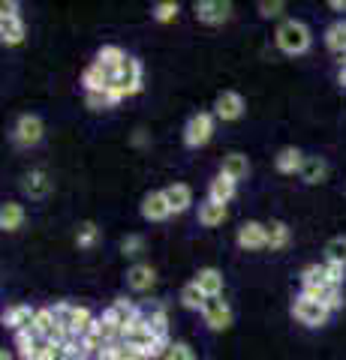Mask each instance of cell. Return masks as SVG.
<instances>
[{"label": "cell", "instance_id": "6da1fadb", "mask_svg": "<svg viewBox=\"0 0 346 360\" xmlns=\"http://www.w3.org/2000/svg\"><path fill=\"white\" fill-rule=\"evenodd\" d=\"M274 39H277V49H280L283 54H292V58L295 54H304L310 49V30H307L304 21H298V18L280 21Z\"/></svg>", "mask_w": 346, "mask_h": 360}, {"label": "cell", "instance_id": "ac0fdd59", "mask_svg": "<svg viewBox=\"0 0 346 360\" xmlns=\"http://www.w3.org/2000/svg\"><path fill=\"white\" fill-rule=\"evenodd\" d=\"M154 283H157V274H154L151 264H132L127 270V285L132 291H151Z\"/></svg>", "mask_w": 346, "mask_h": 360}, {"label": "cell", "instance_id": "d6a6232c", "mask_svg": "<svg viewBox=\"0 0 346 360\" xmlns=\"http://www.w3.org/2000/svg\"><path fill=\"white\" fill-rule=\"evenodd\" d=\"M151 15H154V21H172L175 15H178V4L175 0H160V4H154V9H151Z\"/></svg>", "mask_w": 346, "mask_h": 360}, {"label": "cell", "instance_id": "3957f363", "mask_svg": "<svg viewBox=\"0 0 346 360\" xmlns=\"http://www.w3.org/2000/svg\"><path fill=\"white\" fill-rule=\"evenodd\" d=\"M292 315L304 324V328H322V324H328V315L331 309L326 307V303H319L314 297H304V295H298L295 303H292Z\"/></svg>", "mask_w": 346, "mask_h": 360}, {"label": "cell", "instance_id": "603a6c76", "mask_svg": "<svg viewBox=\"0 0 346 360\" xmlns=\"http://www.w3.org/2000/svg\"><path fill=\"white\" fill-rule=\"evenodd\" d=\"M223 219H226V205H220V201H211V198H205L202 205H199V222H202L205 229L223 225Z\"/></svg>", "mask_w": 346, "mask_h": 360}, {"label": "cell", "instance_id": "8d00e7d4", "mask_svg": "<svg viewBox=\"0 0 346 360\" xmlns=\"http://www.w3.org/2000/svg\"><path fill=\"white\" fill-rule=\"evenodd\" d=\"M144 250V238H142V234H127V238L124 240H121V252H124V255H139Z\"/></svg>", "mask_w": 346, "mask_h": 360}, {"label": "cell", "instance_id": "ba28073f", "mask_svg": "<svg viewBox=\"0 0 346 360\" xmlns=\"http://www.w3.org/2000/svg\"><path fill=\"white\" fill-rule=\"evenodd\" d=\"M42 120L37 115H21L16 120V129H13V139L18 148H33V144H39L42 141Z\"/></svg>", "mask_w": 346, "mask_h": 360}, {"label": "cell", "instance_id": "9a60e30c", "mask_svg": "<svg viewBox=\"0 0 346 360\" xmlns=\"http://www.w3.org/2000/svg\"><path fill=\"white\" fill-rule=\"evenodd\" d=\"M144 312V321H148V328H151V333L157 336L160 342H166V345H172L169 342V315H166V309L160 307V303H154V307H148V309H142Z\"/></svg>", "mask_w": 346, "mask_h": 360}, {"label": "cell", "instance_id": "4316f807", "mask_svg": "<svg viewBox=\"0 0 346 360\" xmlns=\"http://www.w3.org/2000/svg\"><path fill=\"white\" fill-rule=\"evenodd\" d=\"M326 177H328V162L322 156H307L304 168H301V180L304 184H322Z\"/></svg>", "mask_w": 346, "mask_h": 360}, {"label": "cell", "instance_id": "1f68e13d", "mask_svg": "<svg viewBox=\"0 0 346 360\" xmlns=\"http://www.w3.org/2000/svg\"><path fill=\"white\" fill-rule=\"evenodd\" d=\"M97 238H99L97 222H82L79 225V234H75V243H79L82 250H91V246L97 243Z\"/></svg>", "mask_w": 346, "mask_h": 360}, {"label": "cell", "instance_id": "f546056e", "mask_svg": "<svg viewBox=\"0 0 346 360\" xmlns=\"http://www.w3.org/2000/svg\"><path fill=\"white\" fill-rule=\"evenodd\" d=\"M289 243V225L280 219H271L268 222V250H283Z\"/></svg>", "mask_w": 346, "mask_h": 360}, {"label": "cell", "instance_id": "60d3db41", "mask_svg": "<svg viewBox=\"0 0 346 360\" xmlns=\"http://www.w3.org/2000/svg\"><path fill=\"white\" fill-rule=\"evenodd\" d=\"M144 141H148V135H144V129H136V135H132V144H139V148H142Z\"/></svg>", "mask_w": 346, "mask_h": 360}, {"label": "cell", "instance_id": "83f0119b", "mask_svg": "<svg viewBox=\"0 0 346 360\" xmlns=\"http://www.w3.org/2000/svg\"><path fill=\"white\" fill-rule=\"evenodd\" d=\"M223 174H229L232 180H244L250 174V162L244 153H229L223 156Z\"/></svg>", "mask_w": 346, "mask_h": 360}, {"label": "cell", "instance_id": "4fadbf2b", "mask_svg": "<svg viewBox=\"0 0 346 360\" xmlns=\"http://www.w3.org/2000/svg\"><path fill=\"white\" fill-rule=\"evenodd\" d=\"M214 115L220 120H238L244 115V96L235 94V90H223L214 103Z\"/></svg>", "mask_w": 346, "mask_h": 360}, {"label": "cell", "instance_id": "277c9868", "mask_svg": "<svg viewBox=\"0 0 346 360\" xmlns=\"http://www.w3.org/2000/svg\"><path fill=\"white\" fill-rule=\"evenodd\" d=\"M118 75H121V66L94 60V63L82 72V84H85V90H115Z\"/></svg>", "mask_w": 346, "mask_h": 360}, {"label": "cell", "instance_id": "d6986e66", "mask_svg": "<svg viewBox=\"0 0 346 360\" xmlns=\"http://www.w3.org/2000/svg\"><path fill=\"white\" fill-rule=\"evenodd\" d=\"M193 283L202 288L208 297H223V274H220L217 267H202V270L196 274Z\"/></svg>", "mask_w": 346, "mask_h": 360}, {"label": "cell", "instance_id": "52a82bcc", "mask_svg": "<svg viewBox=\"0 0 346 360\" xmlns=\"http://www.w3.org/2000/svg\"><path fill=\"white\" fill-rule=\"evenodd\" d=\"M193 13L202 25H223L232 18V4L229 0H196Z\"/></svg>", "mask_w": 346, "mask_h": 360}, {"label": "cell", "instance_id": "836d02e7", "mask_svg": "<svg viewBox=\"0 0 346 360\" xmlns=\"http://www.w3.org/2000/svg\"><path fill=\"white\" fill-rule=\"evenodd\" d=\"M124 49H118V45H103V49L97 51V58L94 60H103V63H111V66H121L124 63Z\"/></svg>", "mask_w": 346, "mask_h": 360}, {"label": "cell", "instance_id": "b9f144b4", "mask_svg": "<svg viewBox=\"0 0 346 360\" xmlns=\"http://www.w3.org/2000/svg\"><path fill=\"white\" fill-rule=\"evenodd\" d=\"M0 360H13V354H9L6 348H4V352H0Z\"/></svg>", "mask_w": 346, "mask_h": 360}, {"label": "cell", "instance_id": "5b68a950", "mask_svg": "<svg viewBox=\"0 0 346 360\" xmlns=\"http://www.w3.org/2000/svg\"><path fill=\"white\" fill-rule=\"evenodd\" d=\"M211 135H214V115L211 111H199L187 120L184 127V144L187 148H205L211 141Z\"/></svg>", "mask_w": 346, "mask_h": 360}, {"label": "cell", "instance_id": "8fae6325", "mask_svg": "<svg viewBox=\"0 0 346 360\" xmlns=\"http://www.w3.org/2000/svg\"><path fill=\"white\" fill-rule=\"evenodd\" d=\"M238 246H241V250H247V252L265 250V246H268V225L253 222V219L244 222L238 229Z\"/></svg>", "mask_w": 346, "mask_h": 360}, {"label": "cell", "instance_id": "484cf974", "mask_svg": "<svg viewBox=\"0 0 346 360\" xmlns=\"http://www.w3.org/2000/svg\"><path fill=\"white\" fill-rule=\"evenodd\" d=\"M21 225H25V207L16 205V201H6V205L0 207V229L4 231H18Z\"/></svg>", "mask_w": 346, "mask_h": 360}, {"label": "cell", "instance_id": "d590c367", "mask_svg": "<svg viewBox=\"0 0 346 360\" xmlns=\"http://www.w3.org/2000/svg\"><path fill=\"white\" fill-rule=\"evenodd\" d=\"M163 360H196V357H193V348H190L187 342L178 340V342H172V345H169V352H166V357H163Z\"/></svg>", "mask_w": 346, "mask_h": 360}, {"label": "cell", "instance_id": "ab89813d", "mask_svg": "<svg viewBox=\"0 0 346 360\" xmlns=\"http://www.w3.org/2000/svg\"><path fill=\"white\" fill-rule=\"evenodd\" d=\"M328 6L334 13H346V0H328Z\"/></svg>", "mask_w": 346, "mask_h": 360}, {"label": "cell", "instance_id": "8992f818", "mask_svg": "<svg viewBox=\"0 0 346 360\" xmlns=\"http://www.w3.org/2000/svg\"><path fill=\"white\" fill-rule=\"evenodd\" d=\"M142 90V63L136 58H124V63H121V75H118V84H115V94L121 99H127L132 94H139Z\"/></svg>", "mask_w": 346, "mask_h": 360}, {"label": "cell", "instance_id": "44dd1931", "mask_svg": "<svg viewBox=\"0 0 346 360\" xmlns=\"http://www.w3.org/2000/svg\"><path fill=\"white\" fill-rule=\"evenodd\" d=\"M0 39H4V45L25 42V21L18 15H4L0 18Z\"/></svg>", "mask_w": 346, "mask_h": 360}, {"label": "cell", "instance_id": "9c48e42d", "mask_svg": "<svg viewBox=\"0 0 346 360\" xmlns=\"http://www.w3.org/2000/svg\"><path fill=\"white\" fill-rule=\"evenodd\" d=\"M202 319L211 330H229L232 328V309L223 297H208L205 309H202Z\"/></svg>", "mask_w": 346, "mask_h": 360}, {"label": "cell", "instance_id": "f1b7e54d", "mask_svg": "<svg viewBox=\"0 0 346 360\" xmlns=\"http://www.w3.org/2000/svg\"><path fill=\"white\" fill-rule=\"evenodd\" d=\"M205 303H208V295L202 288H199L196 283H187L181 288V307L184 309H196V312H202L205 309Z\"/></svg>", "mask_w": 346, "mask_h": 360}, {"label": "cell", "instance_id": "ffe728a7", "mask_svg": "<svg viewBox=\"0 0 346 360\" xmlns=\"http://www.w3.org/2000/svg\"><path fill=\"white\" fill-rule=\"evenodd\" d=\"M163 195H166V201H169L172 213H184L190 205H193V189H190L187 184H172V186H166Z\"/></svg>", "mask_w": 346, "mask_h": 360}, {"label": "cell", "instance_id": "7402d4cb", "mask_svg": "<svg viewBox=\"0 0 346 360\" xmlns=\"http://www.w3.org/2000/svg\"><path fill=\"white\" fill-rule=\"evenodd\" d=\"M21 189H25V195H30V198H46L51 193V180H49L46 172H39V168H37V172H30L25 177Z\"/></svg>", "mask_w": 346, "mask_h": 360}, {"label": "cell", "instance_id": "7c38bea8", "mask_svg": "<svg viewBox=\"0 0 346 360\" xmlns=\"http://www.w3.org/2000/svg\"><path fill=\"white\" fill-rule=\"evenodd\" d=\"M33 319H37V309L30 307V303H13L6 312H4V328H9L13 333H18V330H25V328H30L33 324Z\"/></svg>", "mask_w": 346, "mask_h": 360}, {"label": "cell", "instance_id": "d4e9b609", "mask_svg": "<svg viewBox=\"0 0 346 360\" xmlns=\"http://www.w3.org/2000/svg\"><path fill=\"white\" fill-rule=\"evenodd\" d=\"M326 45L331 54H338V58L343 60L346 58V21H334V25L326 30Z\"/></svg>", "mask_w": 346, "mask_h": 360}, {"label": "cell", "instance_id": "74e56055", "mask_svg": "<svg viewBox=\"0 0 346 360\" xmlns=\"http://www.w3.org/2000/svg\"><path fill=\"white\" fill-rule=\"evenodd\" d=\"M326 276H328V283H331V285H340V288H343L346 267H343V264H331V262H326Z\"/></svg>", "mask_w": 346, "mask_h": 360}, {"label": "cell", "instance_id": "e575fe53", "mask_svg": "<svg viewBox=\"0 0 346 360\" xmlns=\"http://www.w3.org/2000/svg\"><path fill=\"white\" fill-rule=\"evenodd\" d=\"M256 9H259L262 18H280L286 13V4H283V0H259Z\"/></svg>", "mask_w": 346, "mask_h": 360}, {"label": "cell", "instance_id": "cb8c5ba5", "mask_svg": "<svg viewBox=\"0 0 346 360\" xmlns=\"http://www.w3.org/2000/svg\"><path fill=\"white\" fill-rule=\"evenodd\" d=\"M121 103V96L115 90H85V105L91 111H106V108H115Z\"/></svg>", "mask_w": 346, "mask_h": 360}, {"label": "cell", "instance_id": "30bf717a", "mask_svg": "<svg viewBox=\"0 0 346 360\" xmlns=\"http://www.w3.org/2000/svg\"><path fill=\"white\" fill-rule=\"evenodd\" d=\"M142 315V307H136L132 300H127V297H118L111 307L103 312V319H109L115 328H121V333H124V328L127 324H132Z\"/></svg>", "mask_w": 346, "mask_h": 360}, {"label": "cell", "instance_id": "f35d334b", "mask_svg": "<svg viewBox=\"0 0 346 360\" xmlns=\"http://www.w3.org/2000/svg\"><path fill=\"white\" fill-rule=\"evenodd\" d=\"M4 15H18V4L16 0H4V4H0V18Z\"/></svg>", "mask_w": 346, "mask_h": 360}, {"label": "cell", "instance_id": "7a4b0ae2", "mask_svg": "<svg viewBox=\"0 0 346 360\" xmlns=\"http://www.w3.org/2000/svg\"><path fill=\"white\" fill-rule=\"evenodd\" d=\"M298 283H301V295H304V297H314V300H319V303L331 295V288H340V285H331V283H328L326 264H307L304 270H301Z\"/></svg>", "mask_w": 346, "mask_h": 360}, {"label": "cell", "instance_id": "2e32d148", "mask_svg": "<svg viewBox=\"0 0 346 360\" xmlns=\"http://www.w3.org/2000/svg\"><path fill=\"white\" fill-rule=\"evenodd\" d=\"M235 189H238V180H232L229 174H217L214 180H211L208 186V198L211 201H220V205H229L232 198H235Z\"/></svg>", "mask_w": 346, "mask_h": 360}, {"label": "cell", "instance_id": "4dcf8cb0", "mask_svg": "<svg viewBox=\"0 0 346 360\" xmlns=\"http://www.w3.org/2000/svg\"><path fill=\"white\" fill-rule=\"evenodd\" d=\"M326 262L346 267V238H343V234H338V238H331L326 243Z\"/></svg>", "mask_w": 346, "mask_h": 360}, {"label": "cell", "instance_id": "5bb4252c", "mask_svg": "<svg viewBox=\"0 0 346 360\" xmlns=\"http://www.w3.org/2000/svg\"><path fill=\"white\" fill-rule=\"evenodd\" d=\"M142 217L148 222H163L166 217H172V207H169V201H166L163 189L160 193H148L142 198Z\"/></svg>", "mask_w": 346, "mask_h": 360}, {"label": "cell", "instance_id": "e0dca14e", "mask_svg": "<svg viewBox=\"0 0 346 360\" xmlns=\"http://www.w3.org/2000/svg\"><path fill=\"white\" fill-rule=\"evenodd\" d=\"M304 160L307 156L301 153L298 148H283L280 153L274 156V168L280 174H301V168H304Z\"/></svg>", "mask_w": 346, "mask_h": 360}]
</instances>
